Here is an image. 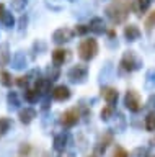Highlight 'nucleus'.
Listing matches in <instances>:
<instances>
[{
  "instance_id": "nucleus-32",
  "label": "nucleus",
  "mask_w": 155,
  "mask_h": 157,
  "mask_svg": "<svg viewBox=\"0 0 155 157\" xmlns=\"http://www.w3.org/2000/svg\"><path fill=\"white\" fill-rule=\"evenodd\" d=\"M57 77H59V69H54V71H51V69H49V72H47V77L46 78H49V80L52 82V80H56V78Z\"/></svg>"
},
{
  "instance_id": "nucleus-16",
  "label": "nucleus",
  "mask_w": 155,
  "mask_h": 157,
  "mask_svg": "<svg viewBox=\"0 0 155 157\" xmlns=\"http://www.w3.org/2000/svg\"><path fill=\"white\" fill-rule=\"evenodd\" d=\"M41 93L36 90V88H26L25 90V100L28 103H36L38 100H39Z\"/></svg>"
},
{
  "instance_id": "nucleus-33",
  "label": "nucleus",
  "mask_w": 155,
  "mask_h": 157,
  "mask_svg": "<svg viewBox=\"0 0 155 157\" xmlns=\"http://www.w3.org/2000/svg\"><path fill=\"white\" fill-rule=\"evenodd\" d=\"M145 154V149H142V147H137L134 152H132V157H140V155H144Z\"/></svg>"
},
{
  "instance_id": "nucleus-1",
  "label": "nucleus",
  "mask_w": 155,
  "mask_h": 157,
  "mask_svg": "<svg viewBox=\"0 0 155 157\" xmlns=\"http://www.w3.org/2000/svg\"><path fill=\"white\" fill-rule=\"evenodd\" d=\"M131 5H132L131 0H113V3L106 7V15L114 25L123 23L129 15Z\"/></svg>"
},
{
  "instance_id": "nucleus-22",
  "label": "nucleus",
  "mask_w": 155,
  "mask_h": 157,
  "mask_svg": "<svg viewBox=\"0 0 155 157\" xmlns=\"http://www.w3.org/2000/svg\"><path fill=\"white\" fill-rule=\"evenodd\" d=\"M10 126H12V121L8 118H0V137L10 129Z\"/></svg>"
},
{
  "instance_id": "nucleus-25",
  "label": "nucleus",
  "mask_w": 155,
  "mask_h": 157,
  "mask_svg": "<svg viewBox=\"0 0 155 157\" xmlns=\"http://www.w3.org/2000/svg\"><path fill=\"white\" fill-rule=\"evenodd\" d=\"M153 26H155V12H152L147 18H145V29H147V31H152Z\"/></svg>"
},
{
  "instance_id": "nucleus-19",
  "label": "nucleus",
  "mask_w": 155,
  "mask_h": 157,
  "mask_svg": "<svg viewBox=\"0 0 155 157\" xmlns=\"http://www.w3.org/2000/svg\"><path fill=\"white\" fill-rule=\"evenodd\" d=\"M145 87L147 88H155V71L153 69H150V71L147 72V75H145Z\"/></svg>"
},
{
  "instance_id": "nucleus-6",
  "label": "nucleus",
  "mask_w": 155,
  "mask_h": 157,
  "mask_svg": "<svg viewBox=\"0 0 155 157\" xmlns=\"http://www.w3.org/2000/svg\"><path fill=\"white\" fill-rule=\"evenodd\" d=\"M79 120H80L79 110L72 108V110H67L64 115L61 116V124L64 128H72V126H75L77 123H79Z\"/></svg>"
},
{
  "instance_id": "nucleus-5",
  "label": "nucleus",
  "mask_w": 155,
  "mask_h": 157,
  "mask_svg": "<svg viewBox=\"0 0 155 157\" xmlns=\"http://www.w3.org/2000/svg\"><path fill=\"white\" fill-rule=\"evenodd\" d=\"M87 74H88V69H87V66H83V64H77V66H74V67L70 69L67 75H69L70 82L82 83V82H85Z\"/></svg>"
},
{
  "instance_id": "nucleus-35",
  "label": "nucleus",
  "mask_w": 155,
  "mask_h": 157,
  "mask_svg": "<svg viewBox=\"0 0 155 157\" xmlns=\"http://www.w3.org/2000/svg\"><path fill=\"white\" fill-rule=\"evenodd\" d=\"M20 25H21V26H20L21 29L26 26V17H21V21H20Z\"/></svg>"
},
{
  "instance_id": "nucleus-31",
  "label": "nucleus",
  "mask_w": 155,
  "mask_h": 157,
  "mask_svg": "<svg viewBox=\"0 0 155 157\" xmlns=\"http://www.w3.org/2000/svg\"><path fill=\"white\" fill-rule=\"evenodd\" d=\"M28 82H30V75H21L17 78V85L18 87H26Z\"/></svg>"
},
{
  "instance_id": "nucleus-7",
  "label": "nucleus",
  "mask_w": 155,
  "mask_h": 157,
  "mask_svg": "<svg viewBox=\"0 0 155 157\" xmlns=\"http://www.w3.org/2000/svg\"><path fill=\"white\" fill-rule=\"evenodd\" d=\"M72 38H74V31H72L70 28H59V29L54 31V34H52V41H54L56 44L69 43Z\"/></svg>"
},
{
  "instance_id": "nucleus-17",
  "label": "nucleus",
  "mask_w": 155,
  "mask_h": 157,
  "mask_svg": "<svg viewBox=\"0 0 155 157\" xmlns=\"http://www.w3.org/2000/svg\"><path fill=\"white\" fill-rule=\"evenodd\" d=\"M109 142H111V134L109 132H105V136L101 137L100 142H98V154H101V152L106 151V147L109 146Z\"/></svg>"
},
{
  "instance_id": "nucleus-38",
  "label": "nucleus",
  "mask_w": 155,
  "mask_h": 157,
  "mask_svg": "<svg viewBox=\"0 0 155 157\" xmlns=\"http://www.w3.org/2000/svg\"><path fill=\"white\" fill-rule=\"evenodd\" d=\"M70 2H74V0H70Z\"/></svg>"
},
{
  "instance_id": "nucleus-37",
  "label": "nucleus",
  "mask_w": 155,
  "mask_h": 157,
  "mask_svg": "<svg viewBox=\"0 0 155 157\" xmlns=\"http://www.w3.org/2000/svg\"><path fill=\"white\" fill-rule=\"evenodd\" d=\"M147 157H155V154H150V155H147Z\"/></svg>"
},
{
  "instance_id": "nucleus-8",
  "label": "nucleus",
  "mask_w": 155,
  "mask_h": 157,
  "mask_svg": "<svg viewBox=\"0 0 155 157\" xmlns=\"http://www.w3.org/2000/svg\"><path fill=\"white\" fill-rule=\"evenodd\" d=\"M52 98H54V100H57V101H65V100H69V98H70L69 87H65V85L56 87L54 90H52Z\"/></svg>"
},
{
  "instance_id": "nucleus-24",
  "label": "nucleus",
  "mask_w": 155,
  "mask_h": 157,
  "mask_svg": "<svg viewBox=\"0 0 155 157\" xmlns=\"http://www.w3.org/2000/svg\"><path fill=\"white\" fill-rule=\"evenodd\" d=\"M2 23H3V26L12 28L13 25H15V18H13L12 13H7V12H5V15H3V18H2Z\"/></svg>"
},
{
  "instance_id": "nucleus-14",
  "label": "nucleus",
  "mask_w": 155,
  "mask_h": 157,
  "mask_svg": "<svg viewBox=\"0 0 155 157\" xmlns=\"http://www.w3.org/2000/svg\"><path fill=\"white\" fill-rule=\"evenodd\" d=\"M10 49H8V44L2 43L0 44V66H7L8 62H10Z\"/></svg>"
},
{
  "instance_id": "nucleus-20",
  "label": "nucleus",
  "mask_w": 155,
  "mask_h": 157,
  "mask_svg": "<svg viewBox=\"0 0 155 157\" xmlns=\"http://www.w3.org/2000/svg\"><path fill=\"white\" fill-rule=\"evenodd\" d=\"M145 129L155 131V113H149V115L145 116Z\"/></svg>"
},
{
  "instance_id": "nucleus-23",
  "label": "nucleus",
  "mask_w": 155,
  "mask_h": 157,
  "mask_svg": "<svg viewBox=\"0 0 155 157\" xmlns=\"http://www.w3.org/2000/svg\"><path fill=\"white\" fill-rule=\"evenodd\" d=\"M113 115H114V110H113V106H109V105L101 110V120H103V121L111 120V116H113Z\"/></svg>"
},
{
  "instance_id": "nucleus-11",
  "label": "nucleus",
  "mask_w": 155,
  "mask_h": 157,
  "mask_svg": "<svg viewBox=\"0 0 155 157\" xmlns=\"http://www.w3.org/2000/svg\"><path fill=\"white\" fill-rule=\"evenodd\" d=\"M18 118H20V121L23 123V124H30V123L36 118V110H33V108L26 106L25 110H21V111H20Z\"/></svg>"
},
{
  "instance_id": "nucleus-27",
  "label": "nucleus",
  "mask_w": 155,
  "mask_h": 157,
  "mask_svg": "<svg viewBox=\"0 0 155 157\" xmlns=\"http://www.w3.org/2000/svg\"><path fill=\"white\" fill-rule=\"evenodd\" d=\"M26 5V0H12V8L17 10V12H21Z\"/></svg>"
},
{
  "instance_id": "nucleus-15",
  "label": "nucleus",
  "mask_w": 155,
  "mask_h": 157,
  "mask_svg": "<svg viewBox=\"0 0 155 157\" xmlns=\"http://www.w3.org/2000/svg\"><path fill=\"white\" fill-rule=\"evenodd\" d=\"M65 146H67V136L64 134V132H61V134H57L54 137V149L57 152H62L65 149Z\"/></svg>"
},
{
  "instance_id": "nucleus-26",
  "label": "nucleus",
  "mask_w": 155,
  "mask_h": 157,
  "mask_svg": "<svg viewBox=\"0 0 155 157\" xmlns=\"http://www.w3.org/2000/svg\"><path fill=\"white\" fill-rule=\"evenodd\" d=\"M150 3H152V0H137V12L144 13L150 7Z\"/></svg>"
},
{
  "instance_id": "nucleus-36",
  "label": "nucleus",
  "mask_w": 155,
  "mask_h": 157,
  "mask_svg": "<svg viewBox=\"0 0 155 157\" xmlns=\"http://www.w3.org/2000/svg\"><path fill=\"white\" fill-rule=\"evenodd\" d=\"M150 105H152V106H155V95H152V97H150Z\"/></svg>"
},
{
  "instance_id": "nucleus-30",
  "label": "nucleus",
  "mask_w": 155,
  "mask_h": 157,
  "mask_svg": "<svg viewBox=\"0 0 155 157\" xmlns=\"http://www.w3.org/2000/svg\"><path fill=\"white\" fill-rule=\"evenodd\" d=\"M90 29H88V26H85V25H77L75 26V34H80V36H83V34H87Z\"/></svg>"
},
{
  "instance_id": "nucleus-10",
  "label": "nucleus",
  "mask_w": 155,
  "mask_h": 157,
  "mask_svg": "<svg viewBox=\"0 0 155 157\" xmlns=\"http://www.w3.org/2000/svg\"><path fill=\"white\" fill-rule=\"evenodd\" d=\"M88 29L91 33H95V34H101V33H105V21H103V18H91L90 20V25H88Z\"/></svg>"
},
{
  "instance_id": "nucleus-3",
  "label": "nucleus",
  "mask_w": 155,
  "mask_h": 157,
  "mask_svg": "<svg viewBox=\"0 0 155 157\" xmlns=\"http://www.w3.org/2000/svg\"><path fill=\"white\" fill-rule=\"evenodd\" d=\"M139 67H140V59L135 56L132 51H127L123 56V59H121V69H124V71L132 72Z\"/></svg>"
},
{
  "instance_id": "nucleus-29",
  "label": "nucleus",
  "mask_w": 155,
  "mask_h": 157,
  "mask_svg": "<svg viewBox=\"0 0 155 157\" xmlns=\"http://www.w3.org/2000/svg\"><path fill=\"white\" fill-rule=\"evenodd\" d=\"M113 157H129V154H127V151H126V149H123L121 146H118L114 149V152H113Z\"/></svg>"
},
{
  "instance_id": "nucleus-13",
  "label": "nucleus",
  "mask_w": 155,
  "mask_h": 157,
  "mask_svg": "<svg viewBox=\"0 0 155 157\" xmlns=\"http://www.w3.org/2000/svg\"><path fill=\"white\" fill-rule=\"evenodd\" d=\"M65 59H67V51L65 49H56V51H52V64H54L56 67H59L62 66V64L65 62Z\"/></svg>"
},
{
  "instance_id": "nucleus-39",
  "label": "nucleus",
  "mask_w": 155,
  "mask_h": 157,
  "mask_svg": "<svg viewBox=\"0 0 155 157\" xmlns=\"http://www.w3.org/2000/svg\"><path fill=\"white\" fill-rule=\"evenodd\" d=\"M153 142H155V141H153Z\"/></svg>"
},
{
  "instance_id": "nucleus-9",
  "label": "nucleus",
  "mask_w": 155,
  "mask_h": 157,
  "mask_svg": "<svg viewBox=\"0 0 155 157\" xmlns=\"http://www.w3.org/2000/svg\"><path fill=\"white\" fill-rule=\"evenodd\" d=\"M101 95H103V98L106 100V103H108L109 106H113L116 101H118V90L113 87H105L103 90H101Z\"/></svg>"
},
{
  "instance_id": "nucleus-12",
  "label": "nucleus",
  "mask_w": 155,
  "mask_h": 157,
  "mask_svg": "<svg viewBox=\"0 0 155 157\" xmlns=\"http://www.w3.org/2000/svg\"><path fill=\"white\" fill-rule=\"evenodd\" d=\"M124 36L127 41H135V39L140 38V29L135 26V25H127L124 28Z\"/></svg>"
},
{
  "instance_id": "nucleus-21",
  "label": "nucleus",
  "mask_w": 155,
  "mask_h": 157,
  "mask_svg": "<svg viewBox=\"0 0 155 157\" xmlns=\"http://www.w3.org/2000/svg\"><path fill=\"white\" fill-rule=\"evenodd\" d=\"M0 83L3 87H10L12 85V75L7 71H0Z\"/></svg>"
},
{
  "instance_id": "nucleus-34",
  "label": "nucleus",
  "mask_w": 155,
  "mask_h": 157,
  "mask_svg": "<svg viewBox=\"0 0 155 157\" xmlns=\"http://www.w3.org/2000/svg\"><path fill=\"white\" fill-rule=\"evenodd\" d=\"M3 15H5V7H3V3H0V20L3 18Z\"/></svg>"
},
{
  "instance_id": "nucleus-2",
  "label": "nucleus",
  "mask_w": 155,
  "mask_h": 157,
  "mask_svg": "<svg viewBox=\"0 0 155 157\" xmlns=\"http://www.w3.org/2000/svg\"><path fill=\"white\" fill-rule=\"evenodd\" d=\"M96 52H98V43H96L93 38L83 39V41L80 43V46H79V56H80V59H83V61H90V59H93L96 56Z\"/></svg>"
},
{
  "instance_id": "nucleus-18",
  "label": "nucleus",
  "mask_w": 155,
  "mask_h": 157,
  "mask_svg": "<svg viewBox=\"0 0 155 157\" xmlns=\"http://www.w3.org/2000/svg\"><path fill=\"white\" fill-rule=\"evenodd\" d=\"M12 62H13V67L15 69H21V67H25L26 59H25V56H23L21 52H17L15 56L12 57Z\"/></svg>"
},
{
  "instance_id": "nucleus-28",
  "label": "nucleus",
  "mask_w": 155,
  "mask_h": 157,
  "mask_svg": "<svg viewBox=\"0 0 155 157\" xmlns=\"http://www.w3.org/2000/svg\"><path fill=\"white\" fill-rule=\"evenodd\" d=\"M8 103H10V106L17 108L18 105H20V101H18V97L15 92H10V95H8Z\"/></svg>"
},
{
  "instance_id": "nucleus-4",
  "label": "nucleus",
  "mask_w": 155,
  "mask_h": 157,
  "mask_svg": "<svg viewBox=\"0 0 155 157\" xmlns=\"http://www.w3.org/2000/svg\"><path fill=\"white\" fill-rule=\"evenodd\" d=\"M124 105L129 111L137 113L140 108H142V101H140L139 93L135 90H127V93H126V97H124Z\"/></svg>"
}]
</instances>
